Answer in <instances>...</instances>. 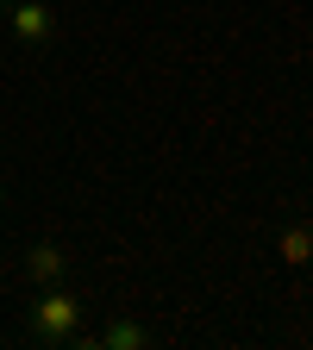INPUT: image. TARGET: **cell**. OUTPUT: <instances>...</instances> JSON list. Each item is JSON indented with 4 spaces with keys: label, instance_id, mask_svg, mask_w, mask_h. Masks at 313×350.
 I'll list each match as a JSON object with an SVG mask.
<instances>
[{
    "label": "cell",
    "instance_id": "cell-2",
    "mask_svg": "<svg viewBox=\"0 0 313 350\" xmlns=\"http://www.w3.org/2000/svg\"><path fill=\"white\" fill-rule=\"evenodd\" d=\"M0 25L19 51H51L57 44V13L44 0H0Z\"/></svg>",
    "mask_w": 313,
    "mask_h": 350
},
{
    "label": "cell",
    "instance_id": "cell-7",
    "mask_svg": "<svg viewBox=\"0 0 313 350\" xmlns=\"http://www.w3.org/2000/svg\"><path fill=\"white\" fill-rule=\"evenodd\" d=\"M44 7H57V0H44Z\"/></svg>",
    "mask_w": 313,
    "mask_h": 350
},
{
    "label": "cell",
    "instance_id": "cell-6",
    "mask_svg": "<svg viewBox=\"0 0 313 350\" xmlns=\"http://www.w3.org/2000/svg\"><path fill=\"white\" fill-rule=\"evenodd\" d=\"M0 206H7V182H0Z\"/></svg>",
    "mask_w": 313,
    "mask_h": 350
},
{
    "label": "cell",
    "instance_id": "cell-1",
    "mask_svg": "<svg viewBox=\"0 0 313 350\" xmlns=\"http://www.w3.org/2000/svg\"><path fill=\"white\" fill-rule=\"evenodd\" d=\"M25 338L38 350H82V338H88V300L75 288H63V282L38 288L32 306H25Z\"/></svg>",
    "mask_w": 313,
    "mask_h": 350
},
{
    "label": "cell",
    "instance_id": "cell-4",
    "mask_svg": "<svg viewBox=\"0 0 313 350\" xmlns=\"http://www.w3.org/2000/svg\"><path fill=\"white\" fill-rule=\"evenodd\" d=\"M82 344H95V350H145V344H151V332H145L138 319H125V313H119V319H107L101 332H88Z\"/></svg>",
    "mask_w": 313,
    "mask_h": 350
},
{
    "label": "cell",
    "instance_id": "cell-5",
    "mask_svg": "<svg viewBox=\"0 0 313 350\" xmlns=\"http://www.w3.org/2000/svg\"><path fill=\"white\" fill-rule=\"evenodd\" d=\"M276 250H282V262H295V269H313V226L307 219H288V226L276 232Z\"/></svg>",
    "mask_w": 313,
    "mask_h": 350
},
{
    "label": "cell",
    "instance_id": "cell-3",
    "mask_svg": "<svg viewBox=\"0 0 313 350\" xmlns=\"http://www.w3.org/2000/svg\"><path fill=\"white\" fill-rule=\"evenodd\" d=\"M19 269H25V282H32V288H51V282H63V275H69V256H63V244H32Z\"/></svg>",
    "mask_w": 313,
    "mask_h": 350
}]
</instances>
